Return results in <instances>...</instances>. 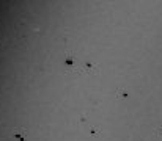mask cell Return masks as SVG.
Here are the masks:
<instances>
[{"label": "cell", "instance_id": "cell-1", "mask_svg": "<svg viewBox=\"0 0 162 141\" xmlns=\"http://www.w3.org/2000/svg\"><path fill=\"white\" fill-rule=\"evenodd\" d=\"M79 71H80V74H96L98 69H96V66H95V64H91V63H85Z\"/></svg>", "mask_w": 162, "mask_h": 141}, {"label": "cell", "instance_id": "cell-2", "mask_svg": "<svg viewBox=\"0 0 162 141\" xmlns=\"http://www.w3.org/2000/svg\"><path fill=\"white\" fill-rule=\"evenodd\" d=\"M74 56L73 55H66L65 56V64H68L69 68H73V69H77V66H74Z\"/></svg>", "mask_w": 162, "mask_h": 141}, {"label": "cell", "instance_id": "cell-4", "mask_svg": "<svg viewBox=\"0 0 162 141\" xmlns=\"http://www.w3.org/2000/svg\"><path fill=\"white\" fill-rule=\"evenodd\" d=\"M14 138L19 139V141H25V138H24V130H14Z\"/></svg>", "mask_w": 162, "mask_h": 141}, {"label": "cell", "instance_id": "cell-3", "mask_svg": "<svg viewBox=\"0 0 162 141\" xmlns=\"http://www.w3.org/2000/svg\"><path fill=\"white\" fill-rule=\"evenodd\" d=\"M88 133L91 135V136H98V135L101 133V130H99V127H95V126L90 124V126H88Z\"/></svg>", "mask_w": 162, "mask_h": 141}]
</instances>
